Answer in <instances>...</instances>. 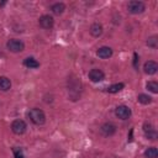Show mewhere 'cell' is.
<instances>
[{
    "instance_id": "ba28073f",
    "label": "cell",
    "mask_w": 158,
    "mask_h": 158,
    "mask_svg": "<svg viewBox=\"0 0 158 158\" xmlns=\"http://www.w3.org/2000/svg\"><path fill=\"white\" fill-rule=\"evenodd\" d=\"M89 79L91 80V81H94V83H98V81H101L104 78H105V74H104V72L102 70H100V69H98V68H94V69H91L90 72H89Z\"/></svg>"
},
{
    "instance_id": "7c38bea8",
    "label": "cell",
    "mask_w": 158,
    "mask_h": 158,
    "mask_svg": "<svg viewBox=\"0 0 158 158\" xmlns=\"http://www.w3.org/2000/svg\"><path fill=\"white\" fill-rule=\"evenodd\" d=\"M90 33H91V36H94V37L101 36V33H102V26H101V23H99V22L93 23V25L90 26Z\"/></svg>"
},
{
    "instance_id": "d6986e66",
    "label": "cell",
    "mask_w": 158,
    "mask_h": 158,
    "mask_svg": "<svg viewBox=\"0 0 158 158\" xmlns=\"http://www.w3.org/2000/svg\"><path fill=\"white\" fill-rule=\"evenodd\" d=\"M137 100H138L141 104H143V105H148V104H151L152 98L148 96L147 94H139V95L137 96Z\"/></svg>"
},
{
    "instance_id": "7402d4cb",
    "label": "cell",
    "mask_w": 158,
    "mask_h": 158,
    "mask_svg": "<svg viewBox=\"0 0 158 158\" xmlns=\"http://www.w3.org/2000/svg\"><path fill=\"white\" fill-rule=\"evenodd\" d=\"M133 67L138 68V56H137V53H133Z\"/></svg>"
},
{
    "instance_id": "5bb4252c",
    "label": "cell",
    "mask_w": 158,
    "mask_h": 158,
    "mask_svg": "<svg viewBox=\"0 0 158 158\" xmlns=\"http://www.w3.org/2000/svg\"><path fill=\"white\" fill-rule=\"evenodd\" d=\"M11 88V80L7 77H0V90L7 91Z\"/></svg>"
},
{
    "instance_id": "44dd1931",
    "label": "cell",
    "mask_w": 158,
    "mask_h": 158,
    "mask_svg": "<svg viewBox=\"0 0 158 158\" xmlns=\"http://www.w3.org/2000/svg\"><path fill=\"white\" fill-rule=\"evenodd\" d=\"M14 153H15V158H25L22 151L19 148H14Z\"/></svg>"
},
{
    "instance_id": "52a82bcc",
    "label": "cell",
    "mask_w": 158,
    "mask_h": 158,
    "mask_svg": "<svg viewBox=\"0 0 158 158\" xmlns=\"http://www.w3.org/2000/svg\"><path fill=\"white\" fill-rule=\"evenodd\" d=\"M143 132H144V136L148 139L154 141L157 138V131H156V128L151 123H148V122H144L143 123Z\"/></svg>"
},
{
    "instance_id": "30bf717a",
    "label": "cell",
    "mask_w": 158,
    "mask_h": 158,
    "mask_svg": "<svg viewBox=\"0 0 158 158\" xmlns=\"http://www.w3.org/2000/svg\"><path fill=\"white\" fill-rule=\"evenodd\" d=\"M143 69H144V73H146V74L152 75V74L157 73V70H158V64H157L154 60H148V62L144 63Z\"/></svg>"
},
{
    "instance_id": "6da1fadb",
    "label": "cell",
    "mask_w": 158,
    "mask_h": 158,
    "mask_svg": "<svg viewBox=\"0 0 158 158\" xmlns=\"http://www.w3.org/2000/svg\"><path fill=\"white\" fill-rule=\"evenodd\" d=\"M28 118L31 120V122H33L35 125H43L44 121H46V115L44 112L41 110V109H37V107H33L28 111L27 114Z\"/></svg>"
},
{
    "instance_id": "7a4b0ae2",
    "label": "cell",
    "mask_w": 158,
    "mask_h": 158,
    "mask_svg": "<svg viewBox=\"0 0 158 158\" xmlns=\"http://www.w3.org/2000/svg\"><path fill=\"white\" fill-rule=\"evenodd\" d=\"M127 10L128 12L131 14H142L144 10H146V5L142 2V1H138V0H132L127 4Z\"/></svg>"
},
{
    "instance_id": "5b68a950",
    "label": "cell",
    "mask_w": 158,
    "mask_h": 158,
    "mask_svg": "<svg viewBox=\"0 0 158 158\" xmlns=\"http://www.w3.org/2000/svg\"><path fill=\"white\" fill-rule=\"evenodd\" d=\"M115 115L121 120H127L131 116V109L126 105H118L115 109Z\"/></svg>"
},
{
    "instance_id": "e0dca14e",
    "label": "cell",
    "mask_w": 158,
    "mask_h": 158,
    "mask_svg": "<svg viewBox=\"0 0 158 158\" xmlns=\"http://www.w3.org/2000/svg\"><path fill=\"white\" fill-rule=\"evenodd\" d=\"M144 156L147 158H157L158 157V151L156 147H149L144 151Z\"/></svg>"
},
{
    "instance_id": "9c48e42d",
    "label": "cell",
    "mask_w": 158,
    "mask_h": 158,
    "mask_svg": "<svg viewBox=\"0 0 158 158\" xmlns=\"http://www.w3.org/2000/svg\"><path fill=\"white\" fill-rule=\"evenodd\" d=\"M100 131L104 136L109 137V136H112L115 132H116V126L112 123V122H105L101 127H100Z\"/></svg>"
},
{
    "instance_id": "9a60e30c",
    "label": "cell",
    "mask_w": 158,
    "mask_h": 158,
    "mask_svg": "<svg viewBox=\"0 0 158 158\" xmlns=\"http://www.w3.org/2000/svg\"><path fill=\"white\" fill-rule=\"evenodd\" d=\"M23 65L27 67V68H30V69H32V68H38L40 67V63L35 58L28 57V58H25L23 59Z\"/></svg>"
},
{
    "instance_id": "277c9868",
    "label": "cell",
    "mask_w": 158,
    "mask_h": 158,
    "mask_svg": "<svg viewBox=\"0 0 158 158\" xmlns=\"http://www.w3.org/2000/svg\"><path fill=\"white\" fill-rule=\"evenodd\" d=\"M11 130L15 135H23L27 130V125L23 120H15L11 123Z\"/></svg>"
},
{
    "instance_id": "ac0fdd59",
    "label": "cell",
    "mask_w": 158,
    "mask_h": 158,
    "mask_svg": "<svg viewBox=\"0 0 158 158\" xmlns=\"http://www.w3.org/2000/svg\"><path fill=\"white\" fill-rule=\"evenodd\" d=\"M146 88H147L151 93H153V94H157V93H158V83L154 81V80L148 81V83L146 84Z\"/></svg>"
},
{
    "instance_id": "ffe728a7",
    "label": "cell",
    "mask_w": 158,
    "mask_h": 158,
    "mask_svg": "<svg viewBox=\"0 0 158 158\" xmlns=\"http://www.w3.org/2000/svg\"><path fill=\"white\" fill-rule=\"evenodd\" d=\"M147 46L151 47V48H157L158 47V38L157 36H152L147 40Z\"/></svg>"
},
{
    "instance_id": "8992f818",
    "label": "cell",
    "mask_w": 158,
    "mask_h": 158,
    "mask_svg": "<svg viewBox=\"0 0 158 158\" xmlns=\"http://www.w3.org/2000/svg\"><path fill=\"white\" fill-rule=\"evenodd\" d=\"M38 23H40V26H41L42 28L49 30V28L53 27L54 20H53V17L49 16V15H42V16L40 17V20H38Z\"/></svg>"
},
{
    "instance_id": "8fae6325",
    "label": "cell",
    "mask_w": 158,
    "mask_h": 158,
    "mask_svg": "<svg viewBox=\"0 0 158 158\" xmlns=\"http://www.w3.org/2000/svg\"><path fill=\"white\" fill-rule=\"evenodd\" d=\"M96 54H98V57H100V58H102V59H106V58H110V57L112 56V49H111L110 47L104 46V47H100V48L98 49Z\"/></svg>"
},
{
    "instance_id": "4fadbf2b",
    "label": "cell",
    "mask_w": 158,
    "mask_h": 158,
    "mask_svg": "<svg viewBox=\"0 0 158 158\" xmlns=\"http://www.w3.org/2000/svg\"><path fill=\"white\" fill-rule=\"evenodd\" d=\"M51 10H52V12L54 15H62L64 12V10H65V5L63 2H56V4H53L51 6Z\"/></svg>"
},
{
    "instance_id": "2e32d148",
    "label": "cell",
    "mask_w": 158,
    "mask_h": 158,
    "mask_svg": "<svg viewBox=\"0 0 158 158\" xmlns=\"http://www.w3.org/2000/svg\"><path fill=\"white\" fill-rule=\"evenodd\" d=\"M123 86H125V84H123V83L112 84V85H110V86L106 89V91H107V93H111V94H115V93H118L120 90H122V89H123Z\"/></svg>"
},
{
    "instance_id": "3957f363",
    "label": "cell",
    "mask_w": 158,
    "mask_h": 158,
    "mask_svg": "<svg viewBox=\"0 0 158 158\" xmlns=\"http://www.w3.org/2000/svg\"><path fill=\"white\" fill-rule=\"evenodd\" d=\"M6 47L10 52H14V53H17V52H22L25 49V44L22 41L20 40H16V38H11L6 42Z\"/></svg>"
}]
</instances>
